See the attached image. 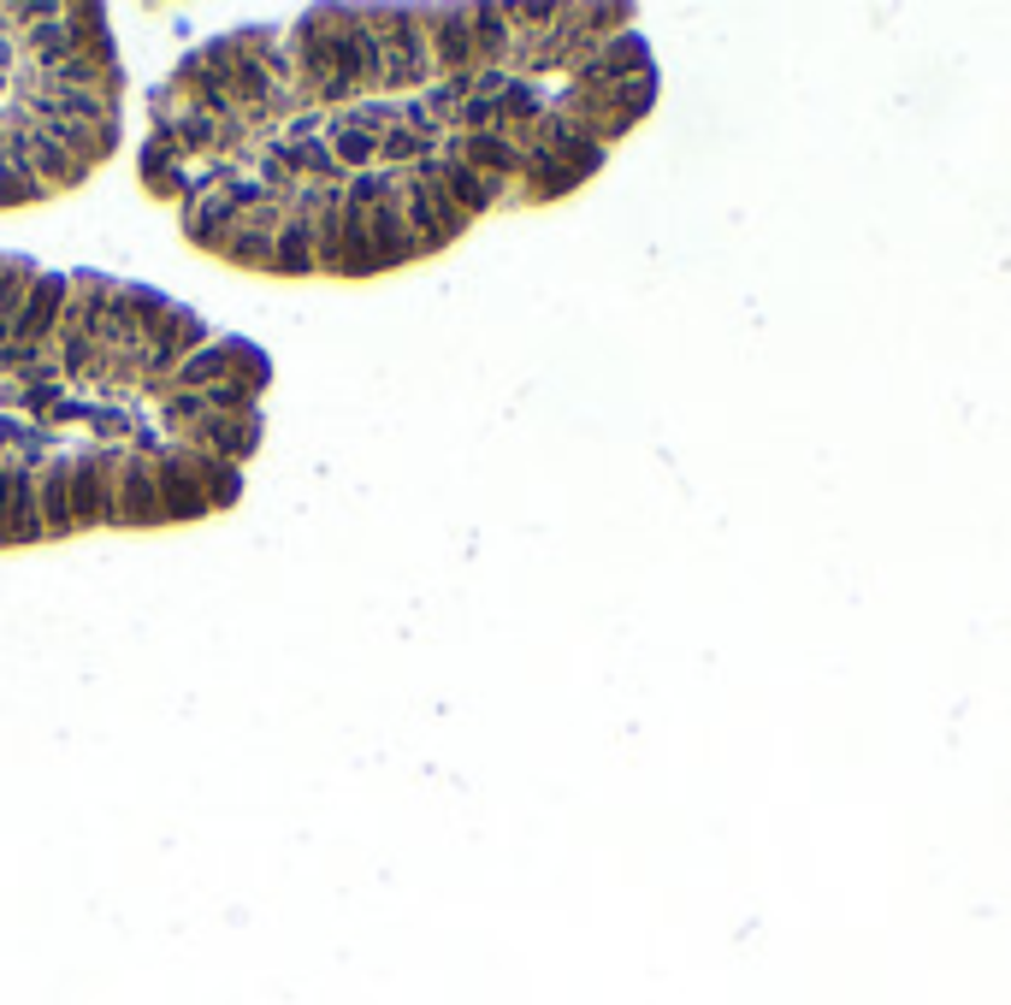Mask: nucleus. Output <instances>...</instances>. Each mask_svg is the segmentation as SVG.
<instances>
[{
	"mask_svg": "<svg viewBox=\"0 0 1011 1005\" xmlns=\"http://www.w3.org/2000/svg\"><path fill=\"white\" fill-rule=\"evenodd\" d=\"M650 107L633 7H308L160 77L136 184L226 266L379 279L574 196Z\"/></svg>",
	"mask_w": 1011,
	"mask_h": 1005,
	"instance_id": "1",
	"label": "nucleus"
},
{
	"mask_svg": "<svg viewBox=\"0 0 1011 1005\" xmlns=\"http://www.w3.org/2000/svg\"><path fill=\"white\" fill-rule=\"evenodd\" d=\"M272 362L190 302L0 249V551L243 503Z\"/></svg>",
	"mask_w": 1011,
	"mask_h": 1005,
	"instance_id": "2",
	"label": "nucleus"
},
{
	"mask_svg": "<svg viewBox=\"0 0 1011 1005\" xmlns=\"http://www.w3.org/2000/svg\"><path fill=\"white\" fill-rule=\"evenodd\" d=\"M125 143V60L95 0H0V213L90 184Z\"/></svg>",
	"mask_w": 1011,
	"mask_h": 1005,
	"instance_id": "3",
	"label": "nucleus"
}]
</instances>
